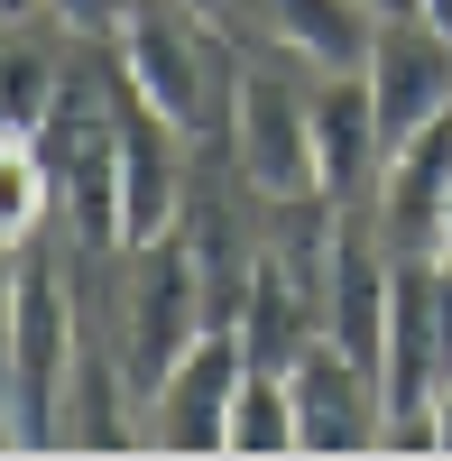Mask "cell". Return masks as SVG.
I'll return each mask as SVG.
<instances>
[{"instance_id": "6da1fadb", "label": "cell", "mask_w": 452, "mask_h": 461, "mask_svg": "<svg viewBox=\"0 0 452 461\" xmlns=\"http://www.w3.org/2000/svg\"><path fill=\"white\" fill-rule=\"evenodd\" d=\"M240 28H221L212 10H194V0H139V10L121 19V74L139 102H158L167 121L185 139H221L231 130V93H240Z\"/></svg>"}, {"instance_id": "7a4b0ae2", "label": "cell", "mask_w": 452, "mask_h": 461, "mask_svg": "<svg viewBox=\"0 0 452 461\" xmlns=\"http://www.w3.org/2000/svg\"><path fill=\"white\" fill-rule=\"evenodd\" d=\"M84 351V323H74V286L65 258L47 249V230L19 249V286H10V341H0V397H10L19 452H47L65 425V378Z\"/></svg>"}, {"instance_id": "3957f363", "label": "cell", "mask_w": 452, "mask_h": 461, "mask_svg": "<svg viewBox=\"0 0 452 461\" xmlns=\"http://www.w3.org/2000/svg\"><path fill=\"white\" fill-rule=\"evenodd\" d=\"M203 323H212V304H203V267H194L185 221L158 230V240H139V249H121V369H130L139 406L185 360V341H194Z\"/></svg>"}, {"instance_id": "277c9868", "label": "cell", "mask_w": 452, "mask_h": 461, "mask_svg": "<svg viewBox=\"0 0 452 461\" xmlns=\"http://www.w3.org/2000/svg\"><path fill=\"white\" fill-rule=\"evenodd\" d=\"M231 158H240V185L268 212H305L323 203V176H314V102L295 74L277 65H240V93H231Z\"/></svg>"}, {"instance_id": "5b68a950", "label": "cell", "mask_w": 452, "mask_h": 461, "mask_svg": "<svg viewBox=\"0 0 452 461\" xmlns=\"http://www.w3.org/2000/svg\"><path fill=\"white\" fill-rule=\"evenodd\" d=\"M249 378L240 323H203L185 360L148 388V452H231V397Z\"/></svg>"}, {"instance_id": "8992f818", "label": "cell", "mask_w": 452, "mask_h": 461, "mask_svg": "<svg viewBox=\"0 0 452 461\" xmlns=\"http://www.w3.org/2000/svg\"><path fill=\"white\" fill-rule=\"evenodd\" d=\"M286 406H295V452H379L388 443L379 369H360L332 332H314L286 360Z\"/></svg>"}, {"instance_id": "52a82bcc", "label": "cell", "mask_w": 452, "mask_h": 461, "mask_svg": "<svg viewBox=\"0 0 452 461\" xmlns=\"http://www.w3.org/2000/svg\"><path fill=\"white\" fill-rule=\"evenodd\" d=\"M360 74H369V102H379L388 148H406L416 130H434L452 111V28H434L425 10L416 19H379Z\"/></svg>"}, {"instance_id": "ba28073f", "label": "cell", "mask_w": 452, "mask_h": 461, "mask_svg": "<svg viewBox=\"0 0 452 461\" xmlns=\"http://www.w3.org/2000/svg\"><path fill=\"white\" fill-rule=\"evenodd\" d=\"M369 221L397 258H443L452 249V111L406 148H388V176L369 194Z\"/></svg>"}, {"instance_id": "9c48e42d", "label": "cell", "mask_w": 452, "mask_h": 461, "mask_svg": "<svg viewBox=\"0 0 452 461\" xmlns=\"http://www.w3.org/2000/svg\"><path fill=\"white\" fill-rule=\"evenodd\" d=\"M314 102V176H323V203H369L388 176V130H379V102H369V74H314L305 84Z\"/></svg>"}, {"instance_id": "30bf717a", "label": "cell", "mask_w": 452, "mask_h": 461, "mask_svg": "<svg viewBox=\"0 0 452 461\" xmlns=\"http://www.w3.org/2000/svg\"><path fill=\"white\" fill-rule=\"evenodd\" d=\"M185 139L158 102H121V249L158 240V230L185 221Z\"/></svg>"}, {"instance_id": "8fae6325", "label": "cell", "mask_w": 452, "mask_h": 461, "mask_svg": "<svg viewBox=\"0 0 452 461\" xmlns=\"http://www.w3.org/2000/svg\"><path fill=\"white\" fill-rule=\"evenodd\" d=\"M258 28H268L286 56H305L314 74H351V65H369L379 10H369V0H258Z\"/></svg>"}, {"instance_id": "7c38bea8", "label": "cell", "mask_w": 452, "mask_h": 461, "mask_svg": "<svg viewBox=\"0 0 452 461\" xmlns=\"http://www.w3.org/2000/svg\"><path fill=\"white\" fill-rule=\"evenodd\" d=\"M121 388H130V369L102 351V341L84 332V351H74V378H65V425L56 443L65 452H130L148 434H130V415H121Z\"/></svg>"}, {"instance_id": "4fadbf2b", "label": "cell", "mask_w": 452, "mask_h": 461, "mask_svg": "<svg viewBox=\"0 0 452 461\" xmlns=\"http://www.w3.org/2000/svg\"><path fill=\"white\" fill-rule=\"evenodd\" d=\"M47 221H56V167L37 148V130L0 121V249H28Z\"/></svg>"}, {"instance_id": "5bb4252c", "label": "cell", "mask_w": 452, "mask_h": 461, "mask_svg": "<svg viewBox=\"0 0 452 461\" xmlns=\"http://www.w3.org/2000/svg\"><path fill=\"white\" fill-rule=\"evenodd\" d=\"M56 74H65V47L47 37V19H0V121L37 130Z\"/></svg>"}, {"instance_id": "9a60e30c", "label": "cell", "mask_w": 452, "mask_h": 461, "mask_svg": "<svg viewBox=\"0 0 452 461\" xmlns=\"http://www.w3.org/2000/svg\"><path fill=\"white\" fill-rule=\"evenodd\" d=\"M231 452H295V406H286V369H258L240 378L231 397Z\"/></svg>"}, {"instance_id": "2e32d148", "label": "cell", "mask_w": 452, "mask_h": 461, "mask_svg": "<svg viewBox=\"0 0 452 461\" xmlns=\"http://www.w3.org/2000/svg\"><path fill=\"white\" fill-rule=\"evenodd\" d=\"M10 286H19V249H0V341H10Z\"/></svg>"}, {"instance_id": "e0dca14e", "label": "cell", "mask_w": 452, "mask_h": 461, "mask_svg": "<svg viewBox=\"0 0 452 461\" xmlns=\"http://www.w3.org/2000/svg\"><path fill=\"white\" fill-rule=\"evenodd\" d=\"M434 452H452V388L434 397Z\"/></svg>"}, {"instance_id": "ac0fdd59", "label": "cell", "mask_w": 452, "mask_h": 461, "mask_svg": "<svg viewBox=\"0 0 452 461\" xmlns=\"http://www.w3.org/2000/svg\"><path fill=\"white\" fill-rule=\"evenodd\" d=\"M369 10H379V19H416L425 0H369Z\"/></svg>"}, {"instance_id": "d6986e66", "label": "cell", "mask_w": 452, "mask_h": 461, "mask_svg": "<svg viewBox=\"0 0 452 461\" xmlns=\"http://www.w3.org/2000/svg\"><path fill=\"white\" fill-rule=\"evenodd\" d=\"M0 19H47V0H0Z\"/></svg>"}, {"instance_id": "ffe728a7", "label": "cell", "mask_w": 452, "mask_h": 461, "mask_svg": "<svg viewBox=\"0 0 452 461\" xmlns=\"http://www.w3.org/2000/svg\"><path fill=\"white\" fill-rule=\"evenodd\" d=\"M0 452H19V425H10V397H0Z\"/></svg>"}, {"instance_id": "44dd1931", "label": "cell", "mask_w": 452, "mask_h": 461, "mask_svg": "<svg viewBox=\"0 0 452 461\" xmlns=\"http://www.w3.org/2000/svg\"><path fill=\"white\" fill-rule=\"evenodd\" d=\"M425 19H434V28H452V0H425Z\"/></svg>"}, {"instance_id": "7402d4cb", "label": "cell", "mask_w": 452, "mask_h": 461, "mask_svg": "<svg viewBox=\"0 0 452 461\" xmlns=\"http://www.w3.org/2000/svg\"><path fill=\"white\" fill-rule=\"evenodd\" d=\"M443 267H452V249H443Z\"/></svg>"}]
</instances>
